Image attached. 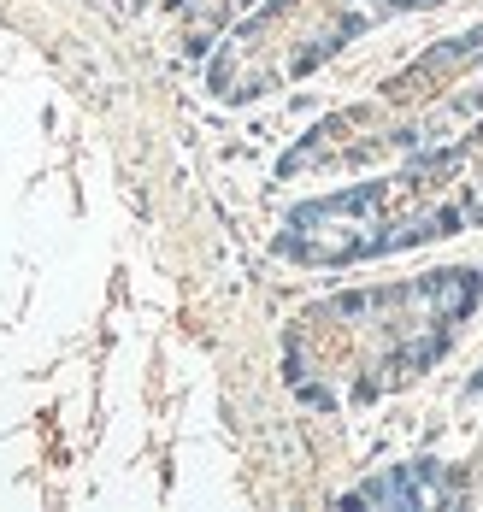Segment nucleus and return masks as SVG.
Segmentation results:
<instances>
[{"mask_svg":"<svg viewBox=\"0 0 483 512\" xmlns=\"http://www.w3.org/2000/svg\"><path fill=\"white\" fill-rule=\"evenodd\" d=\"M472 301H478L472 271H436L407 289L342 295L330 307L307 312L301 330L289 336V377L301 395H313L324 407L383 395L448 348L454 324L472 312Z\"/></svg>","mask_w":483,"mask_h":512,"instance_id":"obj_1","label":"nucleus"},{"mask_svg":"<svg viewBox=\"0 0 483 512\" xmlns=\"http://www.w3.org/2000/svg\"><path fill=\"white\" fill-rule=\"evenodd\" d=\"M460 224H483V136L460 142L454 154H430L401 177L301 206L283 230V248L295 259H366L448 236Z\"/></svg>","mask_w":483,"mask_h":512,"instance_id":"obj_2","label":"nucleus"}]
</instances>
